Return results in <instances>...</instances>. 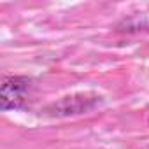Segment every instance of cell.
I'll list each match as a JSON object with an SVG mask.
<instances>
[{
    "label": "cell",
    "mask_w": 149,
    "mask_h": 149,
    "mask_svg": "<svg viewBox=\"0 0 149 149\" xmlns=\"http://www.w3.org/2000/svg\"><path fill=\"white\" fill-rule=\"evenodd\" d=\"M30 90V79L26 77H7L2 83L0 90V107L2 111L16 109L23 104Z\"/></svg>",
    "instance_id": "cell-1"
},
{
    "label": "cell",
    "mask_w": 149,
    "mask_h": 149,
    "mask_svg": "<svg viewBox=\"0 0 149 149\" xmlns=\"http://www.w3.org/2000/svg\"><path fill=\"white\" fill-rule=\"evenodd\" d=\"M97 104V98H88L84 95H76V97H67L61 102L54 104L49 111L58 116H67V114H79L88 109H91Z\"/></svg>",
    "instance_id": "cell-2"
},
{
    "label": "cell",
    "mask_w": 149,
    "mask_h": 149,
    "mask_svg": "<svg viewBox=\"0 0 149 149\" xmlns=\"http://www.w3.org/2000/svg\"><path fill=\"white\" fill-rule=\"evenodd\" d=\"M146 118H147V123H149V109H147V114H146Z\"/></svg>",
    "instance_id": "cell-3"
}]
</instances>
